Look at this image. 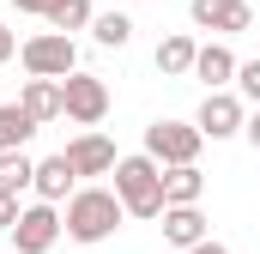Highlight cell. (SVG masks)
Returning a JSON list of instances; mask_svg holds the SVG:
<instances>
[{
  "mask_svg": "<svg viewBox=\"0 0 260 254\" xmlns=\"http://www.w3.org/2000/svg\"><path fill=\"white\" fill-rule=\"evenodd\" d=\"M121 200H115V188H79L73 200H67V212H61V224H67V236L73 242H109L115 230H121Z\"/></svg>",
  "mask_w": 260,
  "mask_h": 254,
  "instance_id": "obj_1",
  "label": "cell"
},
{
  "mask_svg": "<svg viewBox=\"0 0 260 254\" xmlns=\"http://www.w3.org/2000/svg\"><path fill=\"white\" fill-rule=\"evenodd\" d=\"M115 200L127 218H164V170L139 151V157H121L115 164Z\"/></svg>",
  "mask_w": 260,
  "mask_h": 254,
  "instance_id": "obj_2",
  "label": "cell"
},
{
  "mask_svg": "<svg viewBox=\"0 0 260 254\" xmlns=\"http://www.w3.org/2000/svg\"><path fill=\"white\" fill-rule=\"evenodd\" d=\"M200 145H206V133H200L194 121H170V115H157V121L145 127V157H151L157 170L200 164Z\"/></svg>",
  "mask_w": 260,
  "mask_h": 254,
  "instance_id": "obj_3",
  "label": "cell"
},
{
  "mask_svg": "<svg viewBox=\"0 0 260 254\" xmlns=\"http://www.w3.org/2000/svg\"><path fill=\"white\" fill-rule=\"evenodd\" d=\"M18 61H24V73L30 79H73L79 73V49H73V37H61V30H43V37H30L24 49H18Z\"/></svg>",
  "mask_w": 260,
  "mask_h": 254,
  "instance_id": "obj_4",
  "label": "cell"
},
{
  "mask_svg": "<svg viewBox=\"0 0 260 254\" xmlns=\"http://www.w3.org/2000/svg\"><path fill=\"white\" fill-rule=\"evenodd\" d=\"M61 115L91 133V127L109 115V85H103L97 73H73V79H61Z\"/></svg>",
  "mask_w": 260,
  "mask_h": 254,
  "instance_id": "obj_5",
  "label": "cell"
},
{
  "mask_svg": "<svg viewBox=\"0 0 260 254\" xmlns=\"http://www.w3.org/2000/svg\"><path fill=\"white\" fill-rule=\"evenodd\" d=\"M61 236H67L61 212L37 200V206H24V212H18V224H12V254H49Z\"/></svg>",
  "mask_w": 260,
  "mask_h": 254,
  "instance_id": "obj_6",
  "label": "cell"
},
{
  "mask_svg": "<svg viewBox=\"0 0 260 254\" xmlns=\"http://www.w3.org/2000/svg\"><path fill=\"white\" fill-rule=\"evenodd\" d=\"M188 18H194V30L236 37V30L254 24V6H248V0H188Z\"/></svg>",
  "mask_w": 260,
  "mask_h": 254,
  "instance_id": "obj_7",
  "label": "cell"
},
{
  "mask_svg": "<svg viewBox=\"0 0 260 254\" xmlns=\"http://www.w3.org/2000/svg\"><path fill=\"white\" fill-rule=\"evenodd\" d=\"M194 127L206 133V139H230V133H242V127H248L242 97H236V91H206V103H200Z\"/></svg>",
  "mask_w": 260,
  "mask_h": 254,
  "instance_id": "obj_8",
  "label": "cell"
},
{
  "mask_svg": "<svg viewBox=\"0 0 260 254\" xmlns=\"http://www.w3.org/2000/svg\"><path fill=\"white\" fill-rule=\"evenodd\" d=\"M67 164H73V176H115V145H109V133H79V139H67V151H61Z\"/></svg>",
  "mask_w": 260,
  "mask_h": 254,
  "instance_id": "obj_9",
  "label": "cell"
},
{
  "mask_svg": "<svg viewBox=\"0 0 260 254\" xmlns=\"http://www.w3.org/2000/svg\"><path fill=\"white\" fill-rule=\"evenodd\" d=\"M164 242L176 254H188L206 242V212L200 206H164Z\"/></svg>",
  "mask_w": 260,
  "mask_h": 254,
  "instance_id": "obj_10",
  "label": "cell"
},
{
  "mask_svg": "<svg viewBox=\"0 0 260 254\" xmlns=\"http://www.w3.org/2000/svg\"><path fill=\"white\" fill-rule=\"evenodd\" d=\"M236 55L224 49V43H200V55H194V79L206 85V91H224V85H236Z\"/></svg>",
  "mask_w": 260,
  "mask_h": 254,
  "instance_id": "obj_11",
  "label": "cell"
},
{
  "mask_svg": "<svg viewBox=\"0 0 260 254\" xmlns=\"http://www.w3.org/2000/svg\"><path fill=\"white\" fill-rule=\"evenodd\" d=\"M73 182H79V176H73V164L55 151V157H43V164H37V182H30V188H37L43 206H61V200H73Z\"/></svg>",
  "mask_w": 260,
  "mask_h": 254,
  "instance_id": "obj_12",
  "label": "cell"
},
{
  "mask_svg": "<svg viewBox=\"0 0 260 254\" xmlns=\"http://www.w3.org/2000/svg\"><path fill=\"white\" fill-rule=\"evenodd\" d=\"M18 109H24L37 127H43V121H61V85H55V79H24Z\"/></svg>",
  "mask_w": 260,
  "mask_h": 254,
  "instance_id": "obj_13",
  "label": "cell"
},
{
  "mask_svg": "<svg viewBox=\"0 0 260 254\" xmlns=\"http://www.w3.org/2000/svg\"><path fill=\"white\" fill-rule=\"evenodd\" d=\"M194 55H200L194 37H188V30H170V37L157 43V73H164V79H182V73H194Z\"/></svg>",
  "mask_w": 260,
  "mask_h": 254,
  "instance_id": "obj_14",
  "label": "cell"
},
{
  "mask_svg": "<svg viewBox=\"0 0 260 254\" xmlns=\"http://www.w3.org/2000/svg\"><path fill=\"white\" fill-rule=\"evenodd\" d=\"M200 194H206V176H200V164L164 170V206H200Z\"/></svg>",
  "mask_w": 260,
  "mask_h": 254,
  "instance_id": "obj_15",
  "label": "cell"
},
{
  "mask_svg": "<svg viewBox=\"0 0 260 254\" xmlns=\"http://www.w3.org/2000/svg\"><path fill=\"white\" fill-rule=\"evenodd\" d=\"M30 133H37V121H30L18 103H0V151H24Z\"/></svg>",
  "mask_w": 260,
  "mask_h": 254,
  "instance_id": "obj_16",
  "label": "cell"
},
{
  "mask_svg": "<svg viewBox=\"0 0 260 254\" xmlns=\"http://www.w3.org/2000/svg\"><path fill=\"white\" fill-rule=\"evenodd\" d=\"M91 24H97V6H91V0H61V6L49 12V30H61V37L91 30Z\"/></svg>",
  "mask_w": 260,
  "mask_h": 254,
  "instance_id": "obj_17",
  "label": "cell"
},
{
  "mask_svg": "<svg viewBox=\"0 0 260 254\" xmlns=\"http://www.w3.org/2000/svg\"><path fill=\"white\" fill-rule=\"evenodd\" d=\"M30 182H37V164H30L24 151H0V188H6V194H24Z\"/></svg>",
  "mask_w": 260,
  "mask_h": 254,
  "instance_id": "obj_18",
  "label": "cell"
},
{
  "mask_svg": "<svg viewBox=\"0 0 260 254\" xmlns=\"http://www.w3.org/2000/svg\"><path fill=\"white\" fill-rule=\"evenodd\" d=\"M91 37H97L103 49H127V37H133V18H127V12H97Z\"/></svg>",
  "mask_w": 260,
  "mask_h": 254,
  "instance_id": "obj_19",
  "label": "cell"
},
{
  "mask_svg": "<svg viewBox=\"0 0 260 254\" xmlns=\"http://www.w3.org/2000/svg\"><path fill=\"white\" fill-rule=\"evenodd\" d=\"M236 91H242V97H248V103L260 109V55H254V61H242V67H236Z\"/></svg>",
  "mask_w": 260,
  "mask_h": 254,
  "instance_id": "obj_20",
  "label": "cell"
},
{
  "mask_svg": "<svg viewBox=\"0 0 260 254\" xmlns=\"http://www.w3.org/2000/svg\"><path fill=\"white\" fill-rule=\"evenodd\" d=\"M18 212H24V206H18V194L0 188V230H12V224H18Z\"/></svg>",
  "mask_w": 260,
  "mask_h": 254,
  "instance_id": "obj_21",
  "label": "cell"
},
{
  "mask_svg": "<svg viewBox=\"0 0 260 254\" xmlns=\"http://www.w3.org/2000/svg\"><path fill=\"white\" fill-rule=\"evenodd\" d=\"M12 6H18V12H30V18H49L61 0H12Z\"/></svg>",
  "mask_w": 260,
  "mask_h": 254,
  "instance_id": "obj_22",
  "label": "cell"
},
{
  "mask_svg": "<svg viewBox=\"0 0 260 254\" xmlns=\"http://www.w3.org/2000/svg\"><path fill=\"white\" fill-rule=\"evenodd\" d=\"M12 55H18V37H12V30L0 24V61H12Z\"/></svg>",
  "mask_w": 260,
  "mask_h": 254,
  "instance_id": "obj_23",
  "label": "cell"
},
{
  "mask_svg": "<svg viewBox=\"0 0 260 254\" xmlns=\"http://www.w3.org/2000/svg\"><path fill=\"white\" fill-rule=\"evenodd\" d=\"M242 133H248V145H254V151H260V109H254V115H248V127H242Z\"/></svg>",
  "mask_w": 260,
  "mask_h": 254,
  "instance_id": "obj_24",
  "label": "cell"
},
{
  "mask_svg": "<svg viewBox=\"0 0 260 254\" xmlns=\"http://www.w3.org/2000/svg\"><path fill=\"white\" fill-rule=\"evenodd\" d=\"M188 254H230V248H224V242H212V236H206V242H200V248H188Z\"/></svg>",
  "mask_w": 260,
  "mask_h": 254,
  "instance_id": "obj_25",
  "label": "cell"
}]
</instances>
